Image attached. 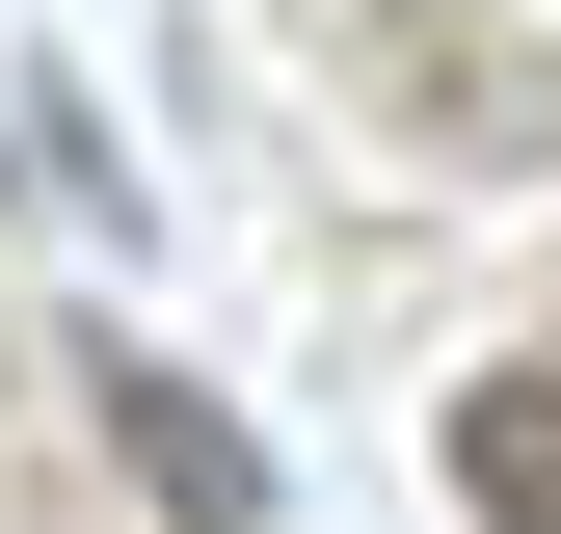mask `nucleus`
<instances>
[{
    "mask_svg": "<svg viewBox=\"0 0 561 534\" xmlns=\"http://www.w3.org/2000/svg\"><path fill=\"white\" fill-rule=\"evenodd\" d=\"M455 481L508 508V534H561V374H481L455 400Z\"/></svg>",
    "mask_w": 561,
    "mask_h": 534,
    "instance_id": "f03ea898",
    "label": "nucleus"
},
{
    "mask_svg": "<svg viewBox=\"0 0 561 534\" xmlns=\"http://www.w3.org/2000/svg\"><path fill=\"white\" fill-rule=\"evenodd\" d=\"M107 454H134V481H161L187 534H267V428H241L215 374H161V348H107Z\"/></svg>",
    "mask_w": 561,
    "mask_h": 534,
    "instance_id": "f257e3e1",
    "label": "nucleus"
}]
</instances>
